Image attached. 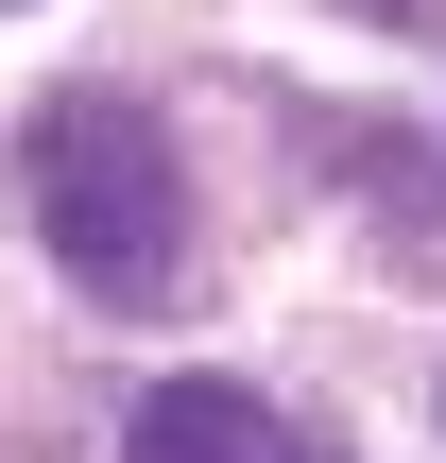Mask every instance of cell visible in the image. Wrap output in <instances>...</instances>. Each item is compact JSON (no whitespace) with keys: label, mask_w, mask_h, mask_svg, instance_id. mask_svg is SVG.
<instances>
[{"label":"cell","mask_w":446,"mask_h":463,"mask_svg":"<svg viewBox=\"0 0 446 463\" xmlns=\"http://www.w3.org/2000/svg\"><path fill=\"white\" fill-rule=\"evenodd\" d=\"M17 189H34V241L69 258L86 309L155 326V309L189 292V172H172L155 103H120V86H52V103L17 120Z\"/></svg>","instance_id":"6da1fadb"},{"label":"cell","mask_w":446,"mask_h":463,"mask_svg":"<svg viewBox=\"0 0 446 463\" xmlns=\"http://www.w3.org/2000/svg\"><path fill=\"white\" fill-rule=\"evenodd\" d=\"M0 17H17V0H0Z\"/></svg>","instance_id":"277c9868"},{"label":"cell","mask_w":446,"mask_h":463,"mask_svg":"<svg viewBox=\"0 0 446 463\" xmlns=\"http://www.w3.org/2000/svg\"><path fill=\"white\" fill-rule=\"evenodd\" d=\"M120 463H344V447H327V430H292L258 378H172V395H138Z\"/></svg>","instance_id":"7a4b0ae2"},{"label":"cell","mask_w":446,"mask_h":463,"mask_svg":"<svg viewBox=\"0 0 446 463\" xmlns=\"http://www.w3.org/2000/svg\"><path fill=\"white\" fill-rule=\"evenodd\" d=\"M344 17H395V34H430V17H446V0H344Z\"/></svg>","instance_id":"3957f363"}]
</instances>
